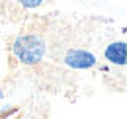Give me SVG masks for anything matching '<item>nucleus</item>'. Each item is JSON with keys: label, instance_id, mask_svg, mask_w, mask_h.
Wrapping results in <instances>:
<instances>
[{"label": "nucleus", "instance_id": "nucleus-1", "mask_svg": "<svg viewBox=\"0 0 127 119\" xmlns=\"http://www.w3.org/2000/svg\"><path fill=\"white\" fill-rule=\"evenodd\" d=\"M45 51H47V45L45 39L37 33H24V35H18L12 43V53L20 62L24 64H37L41 62L45 57Z\"/></svg>", "mask_w": 127, "mask_h": 119}, {"label": "nucleus", "instance_id": "nucleus-3", "mask_svg": "<svg viewBox=\"0 0 127 119\" xmlns=\"http://www.w3.org/2000/svg\"><path fill=\"white\" fill-rule=\"evenodd\" d=\"M104 57L106 60H110L111 64H119V66H123L127 62V45L125 41H113L106 47V51H104Z\"/></svg>", "mask_w": 127, "mask_h": 119}, {"label": "nucleus", "instance_id": "nucleus-2", "mask_svg": "<svg viewBox=\"0 0 127 119\" xmlns=\"http://www.w3.org/2000/svg\"><path fill=\"white\" fill-rule=\"evenodd\" d=\"M63 60L66 66L76 68V70H88V68H94L98 64L96 55L86 51V49H70V51H66Z\"/></svg>", "mask_w": 127, "mask_h": 119}, {"label": "nucleus", "instance_id": "nucleus-5", "mask_svg": "<svg viewBox=\"0 0 127 119\" xmlns=\"http://www.w3.org/2000/svg\"><path fill=\"white\" fill-rule=\"evenodd\" d=\"M2 98H4V92H2V90H0V102H2Z\"/></svg>", "mask_w": 127, "mask_h": 119}, {"label": "nucleus", "instance_id": "nucleus-4", "mask_svg": "<svg viewBox=\"0 0 127 119\" xmlns=\"http://www.w3.org/2000/svg\"><path fill=\"white\" fill-rule=\"evenodd\" d=\"M20 2H22L24 8H37V6L43 4V0H20Z\"/></svg>", "mask_w": 127, "mask_h": 119}]
</instances>
